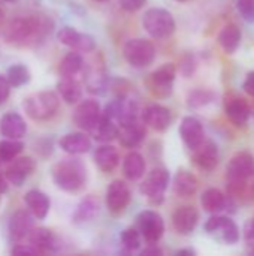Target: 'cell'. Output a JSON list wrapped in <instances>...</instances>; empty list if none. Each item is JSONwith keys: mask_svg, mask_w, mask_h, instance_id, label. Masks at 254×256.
Returning a JSON list of instances; mask_svg holds the SVG:
<instances>
[{"mask_svg": "<svg viewBox=\"0 0 254 256\" xmlns=\"http://www.w3.org/2000/svg\"><path fill=\"white\" fill-rule=\"evenodd\" d=\"M51 177L58 189L75 194L85 186L87 170L79 159H63L52 166Z\"/></svg>", "mask_w": 254, "mask_h": 256, "instance_id": "cell-3", "label": "cell"}, {"mask_svg": "<svg viewBox=\"0 0 254 256\" xmlns=\"http://www.w3.org/2000/svg\"><path fill=\"white\" fill-rule=\"evenodd\" d=\"M52 28V21L42 15L19 16L12 20L3 30V38L7 44L24 46L43 39Z\"/></svg>", "mask_w": 254, "mask_h": 256, "instance_id": "cell-2", "label": "cell"}, {"mask_svg": "<svg viewBox=\"0 0 254 256\" xmlns=\"http://www.w3.org/2000/svg\"><path fill=\"white\" fill-rule=\"evenodd\" d=\"M10 88L12 87H10L7 78L0 75V104H4L7 100V98L10 94Z\"/></svg>", "mask_w": 254, "mask_h": 256, "instance_id": "cell-42", "label": "cell"}, {"mask_svg": "<svg viewBox=\"0 0 254 256\" xmlns=\"http://www.w3.org/2000/svg\"><path fill=\"white\" fill-rule=\"evenodd\" d=\"M228 194L232 200H254V156L249 152H240L229 160Z\"/></svg>", "mask_w": 254, "mask_h": 256, "instance_id": "cell-1", "label": "cell"}, {"mask_svg": "<svg viewBox=\"0 0 254 256\" xmlns=\"http://www.w3.org/2000/svg\"><path fill=\"white\" fill-rule=\"evenodd\" d=\"M193 164L202 171H214L219 165V147L213 140H204L193 150Z\"/></svg>", "mask_w": 254, "mask_h": 256, "instance_id": "cell-13", "label": "cell"}, {"mask_svg": "<svg viewBox=\"0 0 254 256\" xmlns=\"http://www.w3.org/2000/svg\"><path fill=\"white\" fill-rule=\"evenodd\" d=\"M180 70H181V74H183L186 78H189V76L193 75V72L196 70V60H195V57H193L192 54H187V56L181 60Z\"/></svg>", "mask_w": 254, "mask_h": 256, "instance_id": "cell-40", "label": "cell"}, {"mask_svg": "<svg viewBox=\"0 0 254 256\" xmlns=\"http://www.w3.org/2000/svg\"><path fill=\"white\" fill-rule=\"evenodd\" d=\"M118 138H120V142L123 147L135 148L145 138V126L142 123H139L138 120L133 123H129L126 126H121L120 132H118Z\"/></svg>", "mask_w": 254, "mask_h": 256, "instance_id": "cell-26", "label": "cell"}, {"mask_svg": "<svg viewBox=\"0 0 254 256\" xmlns=\"http://www.w3.org/2000/svg\"><path fill=\"white\" fill-rule=\"evenodd\" d=\"M1 20H3V10L0 9V21H1Z\"/></svg>", "mask_w": 254, "mask_h": 256, "instance_id": "cell-49", "label": "cell"}, {"mask_svg": "<svg viewBox=\"0 0 254 256\" xmlns=\"http://www.w3.org/2000/svg\"><path fill=\"white\" fill-rule=\"evenodd\" d=\"M169 182H171V176L168 170L154 168L141 183V194L147 196L153 204H160L163 201Z\"/></svg>", "mask_w": 254, "mask_h": 256, "instance_id": "cell-7", "label": "cell"}, {"mask_svg": "<svg viewBox=\"0 0 254 256\" xmlns=\"http://www.w3.org/2000/svg\"><path fill=\"white\" fill-rule=\"evenodd\" d=\"M175 75H177V68H175L174 63L162 64L160 68H157L150 75V87H151V90L160 98L169 96L171 92H172Z\"/></svg>", "mask_w": 254, "mask_h": 256, "instance_id": "cell-11", "label": "cell"}, {"mask_svg": "<svg viewBox=\"0 0 254 256\" xmlns=\"http://www.w3.org/2000/svg\"><path fill=\"white\" fill-rule=\"evenodd\" d=\"M199 188V182L195 177V174H192L187 170H180L175 177H174V192L180 196V198H190L196 194Z\"/></svg>", "mask_w": 254, "mask_h": 256, "instance_id": "cell-24", "label": "cell"}, {"mask_svg": "<svg viewBox=\"0 0 254 256\" xmlns=\"http://www.w3.org/2000/svg\"><path fill=\"white\" fill-rule=\"evenodd\" d=\"M243 88H244V92H246L247 94L254 96V70L253 72H250V74L246 76L244 84H243Z\"/></svg>", "mask_w": 254, "mask_h": 256, "instance_id": "cell-45", "label": "cell"}, {"mask_svg": "<svg viewBox=\"0 0 254 256\" xmlns=\"http://www.w3.org/2000/svg\"><path fill=\"white\" fill-rule=\"evenodd\" d=\"M199 222V213L193 206L178 207L172 214V226L180 236H189Z\"/></svg>", "mask_w": 254, "mask_h": 256, "instance_id": "cell-16", "label": "cell"}, {"mask_svg": "<svg viewBox=\"0 0 254 256\" xmlns=\"http://www.w3.org/2000/svg\"><path fill=\"white\" fill-rule=\"evenodd\" d=\"M142 122L151 129L157 132H163L171 126L172 114L169 108L159 105V104H151L142 111Z\"/></svg>", "mask_w": 254, "mask_h": 256, "instance_id": "cell-15", "label": "cell"}, {"mask_svg": "<svg viewBox=\"0 0 254 256\" xmlns=\"http://www.w3.org/2000/svg\"><path fill=\"white\" fill-rule=\"evenodd\" d=\"M180 136L183 142L190 150H193L205 140V130H204L202 123L196 117H192V116L184 117L180 124Z\"/></svg>", "mask_w": 254, "mask_h": 256, "instance_id": "cell-18", "label": "cell"}, {"mask_svg": "<svg viewBox=\"0 0 254 256\" xmlns=\"http://www.w3.org/2000/svg\"><path fill=\"white\" fill-rule=\"evenodd\" d=\"M60 106V99L54 92L43 90L24 99L22 108L33 120H48L55 116Z\"/></svg>", "mask_w": 254, "mask_h": 256, "instance_id": "cell-4", "label": "cell"}, {"mask_svg": "<svg viewBox=\"0 0 254 256\" xmlns=\"http://www.w3.org/2000/svg\"><path fill=\"white\" fill-rule=\"evenodd\" d=\"M141 234L136 228H126L121 236H120V242L121 246L127 250V252H135L141 248Z\"/></svg>", "mask_w": 254, "mask_h": 256, "instance_id": "cell-37", "label": "cell"}, {"mask_svg": "<svg viewBox=\"0 0 254 256\" xmlns=\"http://www.w3.org/2000/svg\"><path fill=\"white\" fill-rule=\"evenodd\" d=\"M82 68H84V58H82L81 52L72 51V52L66 54L63 57V60L60 62L58 72L61 76H75L76 74L81 72Z\"/></svg>", "mask_w": 254, "mask_h": 256, "instance_id": "cell-33", "label": "cell"}, {"mask_svg": "<svg viewBox=\"0 0 254 256\" xmlns=\"http://www.w3.org/2000/svg\"><path fill=\"white\" fill-rule=\"evenodd\" d=\"M6 2H15V0H6Z\"/></svg>", "mask_w": 254, "mask_h": 256, "instance_id": "cell-51", "label": "cell"}, {"mask_svg": "<svg viewBox=\"0 0 254 256\" xmlns=\"http://www.w3.org/2000/svg\"><path fill=\"white\" fill-rule=\"evenodd\" d=\"M30 244L34 246L39 252H52L58 248V240L52 231L46 228H34L27 236Z\"/></svg>", "mask_w": 254, "mask_h": 256, "instance_id": "cell-28", "label": "cell"}, {"mask_svg": "<svg viewBox=\"0 0 254 256\" xmlns=\"http://www.w3.org/2000/svg\"><path fill=\"white\" fill-rule=\"evenodd\" d=\"M175 255L178 256H183V255H187V256H195L196 255V252L193 250V249H181V250H178Z\"/></svg>", "mask_w": 254, "mask_h": 256, "instance_id": "cell-47", "label": "cell"}, {"mask_svg": "<svg viewBox=\"0 0 254 256\" xmlns=\"http://www.w3.org/2000/svg\"><path fill=\"white\" fill-rule=\"evenodd\" d=\"M57 90L66 104H76L82 98L81 84L73 76H61V80L57 82Z\"/></svg>", "mask_w": 254, "mask_h": 256, "instance_id": "cell-32", "label": "cell"}, {"mask_svg": "<svg viewBox=\"0 0 254 256\" xmlns=\"http://www.w3.org/2000/svg\"><path fill=\"white\" fill-rule=\"evenodd\" d=\"M241 39H243L241 28H240L237 24H234V22L226 24V26L220 30L219 38H217L220 46H222V48L225 50V52H228V54H234V52L238 50V46H240V44H241Z\"/></svg>", "mask_w": 254, "mask_h": 256, "instance_id": "cell-30", "label": "cell"}, {"mask_svg": "<svg viewBox=\"0 0 254 256\" xmlns=\"http://www.w3.org/2000/svg\"><path fill=\"white\" fill-rule=\"evenodd\" d=\"M57 39L60 44H63L78 52H91L96 50V42H94L93 36H90L87 33H81L72 27H63L57 33Z\"/></svg>", "mask_w": 254, "mask_h": 256, "instance_id": "cell-12", "label": "cell"}, {"mask_svg": "<svg viewBox=\"0 0 254 256\" xmlns=\"http://www.w3.org/2000/svg\"><path fill=\"white\" fill-rule=\"evenodd\" d=\"M27 132L25 120L18 112H7L0 118V134L4 138L21 140Z\"/></svg>", "mask_w": 254, "mask_h": 256, "instance_id": "cell-20", "label": "cell"}, {"mask_svg": "<svg viewBox=\"0 0 254 256\" xmlns=\"http://www.w3.org/2000/svg\"><path fill=\"white\" fill-rule=\"evenodd\" d=\"M136 230L150 244L157 243L165 234V220L154 210H144L136 218Z\"/></svg>", "mask_w": 254, "mask_h": 256, "instance_id": "cell-8", "label": "cell"}, {"mask_svg": "<svg viewBox=\"0 0 254 256\" xmlns=\"http://www.w3.org/2000/svg\"><path fill=\"white\" fill-rule=\"evenodd\" d=\"M123 54L130 66L136 69H142L153 64L156 58V48L150 40L142 38H135V39H129L124 44Z\"/></svg>", "mask_w": 254, "mask_h": 256, "instance_id": "cell-6", "label": "cell"}, {"mask_svg": "<svg viewBox=\"0 0 254 256\" xmlns=\"http://www.w3.org/2000/svg\"><path fill=\"white\" fill-rule=\"evenodd\" d=\"M246 242L247 244L252 248V254H254V219H252L247 225H246Z\"/></svg>", "mask_w": 254, "mask_h": 256, "instance_id": "cell-44", "label": "cell"}, {"mask_svg": "<svg viewBox=\"0 0 254 256\" xmlns=\"http://www.w3.org/2000/svg\"><path fill=\"white\" fill-rule=\"evenodd\" d=\"M58 144H60L63 152L73 154V156L75 154H84V153L90 152V148H91V140L82 132L66 134L64 136H61Z\"/></svg>", "mask_w": 254, "mask_h": 256, "instance_id": "cell-21", "label": "cell"}, {"mask_svg": "<svg viewBox=\"0 0 254 256\" xmlns=\"http://www.w3.org/2000/svg\"><path fill=\"white\" fill-rule=\"evenodd\" d=\"M93 132L96 135V140L103 141V142H109V141H112V140H115L118 136L120 124L117 123L115 118H112L109 114H106L103 111L100 118H99V123L93 129Z\"/></svg>", "mask_w": 254, "mask_h": 256, "instance_id": "cell-31", "label": "cell"}, {"mask_svg": "<svg viewBox=\"0 0 254 256\" xmlns=\"http://www.w3.org/2000/svg\"><path fill=\"white\" fill-rule=\"evenodd\" d=\"M145 3H147V0H120V6H121L126 12H136V10H139Z\"/></svg>", "mask_w": 254, "mask_h": 256, "instance_id": "cell-41", "label": "cell"}, {"mask_svg": "<svg viewBox=\"0 0 254 256\" xmlns=\"http://www.w3.org/2000/svg\"><path fill=\"white\" fill-rule=\"evenodd\" d=\"M12 254L13 255H37V254H40L34 246H31V244H27V246H24V244H18V246H15L13 249H12Z\"/></svg>", "mask_w": 254, "mask_h": 256, "instance_id": "cell-43", "label": "cell"}, {"mask_svg": "<svg viewBox=\"0 0 254 256\" xmlns=\"http://www.w3.org/2000/svg\"><path fill=\"white\" fill-rule=\"evenodd\" d=\"M24 202L27 204L30 213L37 219H45L49 212V207H51V202H49V198L46 196V194H43L42 190H37V189L28 190L24 195Z\"/></svg>", "mask_w": 254, "mask_h": 256, "instance_id": "cell-23", "label": "cell"}, {"mask_svg": "<svg viewBox=\"0 0 254 256\" xmlns=\"http://www.w3.org/2000/svg\"><path fill=\"white\" fill-rule=\"evenodd\" d=\"M31 230H33V216L27 210H18L10 216V220L7 225V232H9L10 240L19 242L25 238Z\"/></svg>", "mask_w": 254, "mask_h": 256, "instance_id": "cell-19", "label": "cell"}, {"mask_svg": "<svg viewBox=\"0 0 254 256\" xmlns=\"http://www.w3.org/2000/svg\"><path fill=\"white\" fill-rule=\"evenodd\" d=\"M99 213V202L88 196L85 200H82L79 202V206L76 207V212L73 214V222L75 224H85V222H90L93 220Z\"/></svg>", "mask_w": 254, "mask_h": 256, "instance_id": "cell-34", "label": "cell"}, {"mask_svg": "<svg viewBox=\"0 0 254 256\" xmlns=\"http://www.w3.org/2000/svg\"><path fill=\"white\" fill-rule=\"evenodd\" d=\"M177 2H186V0H177Z\"/></svg>", "mask_w": 254, "mask_h": 256, "instance_id": "cell-52", "label": "cell"}, {"mask_svg": "<svg viewBox=\"0 0 254 256\" xmlns=\"http://www.w3.org/2000/svg\"><path fill=\"white\" fill-rule=\"evenodd\" d=\"M7 190V184H6V178L0 176V194H4Z\"/></svg>", "mask_w": 254, "mask_h": 256, "instance_id": "cell-48", "label": "cell"}, {"mask_svg": "<svg viewBox=\"0 0 254 256\" xmlns=\"http://www.w3.org/2000/svg\"><path fill=\"white\" fill-rule=\"evenodd\" d=\"M100 116L102 110L99 102L94 99H85L76 106L73 112V122L82 130H93L97 126Z\"/></svg>", "mask_w": 254, "mask_h": 256, "instance_id": "cell-10", "label": "cell"}, {"mask_svg": "<svg viewBox=\"0 0 254 256\" xmlns=\"http://www.w3.org/2000/svg\"><path fill=\"white\" fill-rule=\"evenodd\" d=\"M142 26L145 32L154 39H166L177 28L172 14L162 8L148 9L142 16Z\"/></svg>", "mask_w": 254, "mask_h": 256, "instance_id": "cell-5", "label": "cell"}, {"mask_svg": "<svg viewBox=\"0 0 254 256\" xmlns=\"http://www.w3.org/2000/svg\"><path fill=\"white\" fill-rule=\"evenodd\" d=\"M94 162L103 172H111L120 164V153L114 146L105 144L94 152Z\"/></svg>", "mask_w": 254, "mask_h": 256, "instance_id": "cell-27", "label": "cell"}, {"mask_svg": "<svg viewBox=\"0 0 254 256\" xmlns=\"http://www.w3.org/2000/svg\"><path fill=\"white\" fill-rule=\"evenodd\" d=\"M214 99V93L210 90H195L189 94L187 98V104L190 108H202L208 104H211Z\"/></svg>", "mask_w": 254, "mask_h": 256, "instance_id": "cell-38", "label": "cell"}, {"mask_svg": "<svg viewBox=\"0 0 254 256\" xmlns=\"http://www.w3.org/2000/svg\"><path fill=\"white\" fill-rule=\"evenodd\" d=\"M145 159L138 152H130L123 159V174L127 180H139L145 174Z\"/></svg>", "mask_w": 254, "mask_h": 256, "instance_id": "cell-29", "label": "cell"}, {"mask_svg": "<svg viewBox=\"0 0 254 256\" xmlns=\"http://www.w3.org/2000/svg\"><path fill=\"white\" fill-rule=\"evenodd\" d=\"M34 168H36V162L30 156H24L18 159L15 158L12 160V165L6 170V180L7 183L19 188L33 174Z\"/></svg>", "mask_w": 254, "mask_h": 256, "instance_id": "cell-17", "label": "cell"}, {"mask_svg": "<svg viewBox=\"0 0 254 256\" xmlns=\"http://www.w3.org/2000/svg\"><path fill=\"white\" fill-rule=\"evenodd\" d=\"M201 204H202V208L205 212L214 214V213H220V212L226 210L231 206V200L220 189L211 188L202 194Z\"/></svg>", "mask_w": 254, "mask_h": 256, "instance_id": "cell-25", "label": "cell"}, {"mask_svg": "<svg viewBox=\"0 0 254 256\" xmlns=\"http://www.w3.org/2000/svg\"><path fill=\"white\" fill-rule=\"evenodd\" d=\"M24 144L19 140L6 138L0 142V162H12L22 152Z\"/></svg>", "mask_w": 254, "mask_h": 256, "instance_id": "cell-36", "label": "cell"}, {"mask_svg": "<svg viewBox=\"0 0 254 256\" xmlns=\"http://www.w3.org/2000/svg\"><path fill=\"white\" fill-rule=\"evenodd\" d=\"M237 8L247 22H254V0H238Z\"/></svg>", "mask_w": 254, "mask_h": 256, "instance_id": "cell-39", "label": "cell"}, {"mask_svg": "<svg viewBox=\"0 0 254 256\" xmlns=\"http://www.w3.org/2000/svg\"><path fill=\"white\" fill-rule=\"evenodd\" d=\"M141 255L144 256H148V255H163V252H162V249H159L157 246H154V243L153 244H150V248H147V249H144L142 252H141Z\"/></svg>", "mask_w": 254, "mask_h": 256, "instance_id": "cell-46", "label": "cell"}, {"mask_svg": "<svg viewBox=\"0 0 254 256\" xmlns=\"http://www.w3.org/2000/svg\"><path fill=\"white\" fill-rule=\"evenodd\" d=\"M205 231L228 244H235L240 240L238 225L228 216L210 218L205 224Z\"/></svg>", "mask_w": 254, "mask_h": 256, "instance_id": "cell-9", "label": "cell"}, {"mask_svg": "<svg viewBox=\"0 0 254 256\" xmlns=\"http://www.w3.org/2000/svg\"><path fill=\"white\" fill-rule=\"evenodd\" d=\"M132 194L129 186L121 180H114L106 189V207L112 213H121L127 208Z\"/></svg>", "mask_w": 254, "mask_h": 256, "instance_id": "cell-14", "label": "cell"}, {"mask_svg": "<svg viewBox=\"0 0 254 256\" xmlns=\"http://www.w3.org/2000/svg\"><path fill=\"white\" fill-rule=\"evenodd\" d=\"M96 2H108V0H96Z\"/></svg>", "mask_w": 254, "mask_h": 256, "instance_id": "cell-50", "label": "cell"}, {"mask_svg": "<svg viewBox=\"0 0 254 256\" xmlns=\"http://www.w3.org/2000/svg\"><path fill=\"white\" fill-rule=\"evenodd\" d=\"M6 78L10 84V87L13 88H18V87H22L25 84L30 82L31 80V74L28 70L27 66L21 64V63H16V64H12L7 72H6Z\"/></svg>", "mask_w": 254, "mask_h": 256, "instance_id": "cell-35", "label": "cell"}, {"mask_svg": "<svg viewBox=\"0 0 254 256\" xmlns=\"http://www.w3.org/2000/svg\"><path fill=\"white\" fill-rule=\"evenodd\" d=\"M226 116L232 124L243 128L250 118V106L247 100L241 98H232L226 102Z\"/></svg>", "mask_w": 254, "mask_h": 256, "instance_id": "cell-22", "label": "cell"}]
</instances>
